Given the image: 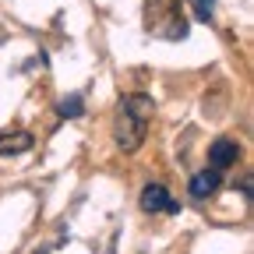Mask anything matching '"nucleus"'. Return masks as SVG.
Masks as SVG:
<instances>
[{"label": "nucleus", "instance_id": "obj_1", "mask_svg": "<svg viewBox=\"0 0 254 254\" xmlns=\"http://www.w3.org/2000/svg\"><path fill=\"white\" fill-rule=\"evenodd\" d=\"M152 113H155V103H152V95H145V92H131V95H124V99H120L117 124H113V138H117V145L127 155L138 152L145 145Z\"/></svg>", "mask_w": 254, "mask_h": 254}, {"label": "nucleus", "instance_id": "obj_2", "mask_svg": "<svg viewBox=\"0 0 254 254\" xmlns=\"http://www.w3.org/2000/svg\"><path fill=\"white\" fill-rule=\"evenodd\" d=\"M141 212H166V215H173V212H180V205L173 201V194L163 187V184H145V190H141Z\"/></svg>", "mask_w": 254, "mask_h": 254}, {"label": "nucleus", "instance_id": "obj_3", "mask_svg": "<svg viewBox=\"0 0 254 254\" xmlns=\"http://www.w3.org/2000/svg\"><path fill=\"white\" fill-rule=\"evenodd\" d=\"M219 184H222V173H219V170H212V166H205V170H198L194 177H190L187 190H190V198L205 201V198H212L215 190H219Z\"/></svg>", "mask_w": 254, "mask_h": 254}, {"label": "nucleus", "instance_id": "obj_4", "mask_svg": "<svg viewBox=\"0 0 254 254\" xmlns=\"http://www.w3.org/2000/svg\"><path fill=\"white\" fill-rule=\"evenodd\" d=\"M237 155H240V145H237L233 138H219V141H212V148H208V166L222 173L226 166L237 163Z\"/></svg>", "mask_w": 254, "mask_h": 254}, {"label": "nucleus", "instance_id": "obj_5", "mask_svg": "<svg viewBox=\"0 0 254 254\" xmlns=\"http://www.w3.org/2000/svg\"><path fill=\"white\" fill-rule=\"evenodd\" d=\"M32 148V134L28 131H7L0 134V155H21Z\"/></svg>", "mask_w": 254, "mask_h": 254}, {"label": "nucleus", "instance_id": "obj_6", "mask_svg": "<svg viewBox=\"0 0 254 254\" xmlns=\"http://www.w3.org/2000/svg\"><path fill=\"white\" fill-rule=\"evenodd\" d=\"M81 113V95H67L60 103V117H78Z\"/></svg>", "mask_w": 254, "mask_h": 254}, {"label": "nucleus", "instance_id": "obj_7", "mask_svg": "<svg viewBox=\"0 0 254 254\" xmlns=\"http://www.w3.org/2000/svg\"><path fill=\"white\" fill-rule=\"evenodd\" d=\"M212 11H215V0H194V14H198L201 21H208Z\"/></svg>", "mask_w": 254, "mask_h": 254}]
</instances>
